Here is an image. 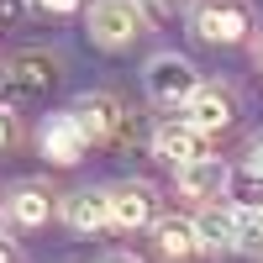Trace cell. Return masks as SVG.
<instances>
[{
  "mask_svg": "<svg viewBox=\"0 0 263 263\" xmlns=\"http://www.w3.org/2000/svg\"><path fill=\"white\" fill-rule=\"evenodd\" d=\"M32 6H37V11H53V16H74L84 0H32Z\"/></svg>",
  "mask_w": 263,
  "mask_h": 263,
  "instance_id": "obj_16",
  "label": "cell"
},
{
  "mask_svg": "<svg viewBox=\"0 0 263 263\" xmlns=\"http://www.w3.org/2000/svg\"><path fill=\"white\" fill-rule=\"evenodd\" d=\"M27 6H32V0H0V21H21Z\"/></svg>",
  "mask_w": 263,
  "mask_h": 263,
  "instance_id": "obj_17",
  "label": "cell"
},
{
  "mask_svg": "<svg viewBox=\"0 0 263 263\" xmlns=\"http://www.w3.org/2000/svg\"><path fill=\"white\" fill-rule=\"evenodd\" d=\"M179 195L184 200H221L227 184H232V163L227 158H195V163H179Z\"/></svg>",
  "mask_w": 263,
  "mask_h": 263,
  "instance_id": "obj_4",
  "label": "cell"
},
{
  "mask_svg": "<svg viewBox=\"0 0 263 263\" xmlns=\"http://www.w3.org/2000/svg\"><path fill=\"white\" fill-rule=\"evenodd\" d=\"M153 242H158V253L168 263H190L200 253V232H195V221H184V216H163V221L153 227Z\"/></svg>",
  "mask_w": 263,
  "mask_h": 263,
  "instance_id": "obj_13",
  "label": "cell"
},
{
  "mask_svg": "<svg viewBox=\"0 0 263 263\" xmlns=\"http://www.w3.org/2000/svg\"><path fill=\"white\" fill-rule=\"evenodd\" d=\"M58 211H63V221H69L74 232H100V227H111V200H105V190H74Z\"/></svg>",
  "mask_w": 263,
  "mask_h": 263,
  "instance_id": "obj_12",
  "label": "cell"
},
{
  "mask_svg": "<svg viewBox=\"0 0 263 263\" xmlns=\"http://www.w3.org/2000/svg\"><path fill=\"white\" fill-rule=\"evenodd\" d=\"M153 6H168V0H153Z\"/></svg>",
  "mask_w": 263,
  "mask_h": 263,
  "instance_id": "obj_22",
  "label": "cell"
},
{
  "mask_svg": "<svg viewBox=\"0 0 263 263\" xmlns=\"http://www.w3.org/2000/svg\"><path fill=\"white\" fill-rule=\"evenodd\" d=\"M0 227H6V216H0Z\"/></svg>",
  "mask_w": 263,
  "mask_h": 263,
  "instance_id": "obj_23",
  "label": "cell"
},
{
  "mask_svg": "<svg viewBox=\"0 0 263 263\" xmlns=\"http://www.w3.org/2000/svg\"><path fill=\"white\" fill-rule=\"evenodd\" d=\"M237 253L263 258V211L258 205H237Z\"/></svg>",
  "mask_w": 263,
  "mask_h": 263,
  "instance_id": "obj_15",
  "label": "cell"
},
{
  "mask_svg": "<svg viewBox=\"0 0 263 263\" xmlns=\"http://www.w3.org/2000/svg\"><path fill=\"white\" fill-rule=\"evenodd\" d=\"M84 147H90V137H84V126L74 121V111L48 116V126H42V158H53L58 168H69V163L84 158Z\"/></svg>",
  "mask_w": 263,
  "mask_h": 263,
  "instance_id": "obj_5",
  "label": "cell"
},
{
  "mask_svg": "<svg viewBox=\"0 0 263 263\" xmlns=\"http://www.w3.org/2000/svg\"><path fill=\"white\" fill-rule=\"evenodd\" d=\"M74 121L84 126L90 142H105L121 126V105H116V95H79L74 100Z\"/></svg>",
  "mask_w": 263,
  "mask_h": 263,
  "instance_id": "obj_10",
  "label": "cell"
},
{
  "mask_svg": "<svg viewBox=\"0 0 263 263\" xmlns=\"http://www.w3.org/2000/svg\"><path fill=\"white\" fill-rule=\"evenodd\" d=\"M11 84H16L21 95H48L53 84H58V58L42 53V48L16 53V58H11Z\"/></svg>",
  "mask_w": 263,
  "mask_h": 263,
  "instance_id": "obj_9",
  "label": "cell"
},
{
  "mask_svg": "<svg viewBox=\"0 0 263 263\" xmlns=\"http://www.w3.org/2000/svg\"><path fill=\"white\" fill-rule=\"evenodd\" d=\"M6 142H11V111L0 105V147H6Z\"/></svg>",
  "mask_w": 263,
  "mask_h": 263,
  "instance_id": "obj_19",
  "label": "cell"
},
{
  "mask_svg": "<svg viewBox=\"0 0 263 263\" xmlns=\"http://www.w3.org/2000/svg\"><path fill=\"white\" fill-rule=\"evenodd\" d=\"M11 221L16 227H42V221H53V195L42 190V184H21L11 195Z\"/></svg>",
  "mask_w": 263,
  "mask_h": 263,
  "instance_id": "obj_14",
  "label": "cell"
},
{
  "mask_svg": "<svg viewBox=\"0 0 263 263\" xmlns=\"http://www.w3.org/2000/svg\"><path fill=\"white\" fill-rule=\"evenodd\" d=\"M195 132H205V137H216V132H227L232 126V95L227 90H211V84H200L190 100H184V111H179Z\"/></svg>",
  "mask_w": 263,
  "mask_h": 263,
  "instance_id": "obj_7",
  "label": "cell"
},
{
  "mask_svg": "<svg viewBox=\"0 0 263 263\" xmlns=\"http://www.w3.org/2000/svg\"><path fill=\"white\" fill-rule=\"evenodd\" d=\"M153 153H158L163 163H195V158H205V132H195L184 116L179 121H163L158 132H153Z\"/></svg>",
  "mask_w": 263,
  "mask_h": 263,
  "instance_id": "obj_6",
  "label": "cell"
},
{
  "mask_svg": "<svg viewBox=\"0 0 263 263\" xmlns=\"http://www.w3.org/2000/svg\"><path fill=\"white\" fill-rule=\"evenodd\" d=\"M195 32H200L205 42H242L253 32V11L248 0H205L200 11H195Z\"/></svg>",
  "mask_w": 263,
  "mask_h": 263,
  "instance_id": "obj_3",
  "label": "cell"
},
{
  "mask_svg": "<svg viewBox=\"0 0 263 263\" xmlns=\"http://www.w3.org/2000/svg\"><path fill=\"white\" fill-rule=\"evenodd\" d=\"M258 63H263V42H258Z\"/></svg>",
  "mask_w": 263,
  "mask_h": 263,
  "instance_id": "obj_21",
  "label": "cell"
},
{
  "mask_svg": "<svg viewBox=\"0 0 263 263\" xmlns=\"http://www.w3.org/2000/svg\"><path fill=\"white\" fill-rule=\"evenodd\" d=\"M195 232H200V253H237V211L211 200L195 216Z\"/></svg>",
  "mask_w": 263,
  "mask_h": 263,
  "instance_id": "obj_11",
  "label": "cell"
},
{
  "mask_svg": "<svg viewBox=\"0 0 263 263\" xmlns=\"http://www.w3.org/2000/svg\"><path fill=\"white\" fill-rule=\"evenodd\" d=\"M248 168H253V174H263V137H253V142H248Z\"/></svg>",
  "mask_w": 263,
  "mask_h": 263,
  "instance_id": "obj_18",
  "label": "cell"
},
{
  "mask_svg": "<svg viewBox=\"0 0 263 263\" xmlns=\"http://www.w3.org/2000/svg\"><path fill=\"white\" fill-rule=\"evenodd\" d=\"M147 32V11L142 0H95L90 6V42L95 48H126Z\"/></svg>",
  "mask_w": 263,
  "mask_h": 263,
  "instance_id": "obj_1",
  "label": "cell"
},
{
  "mask_svg": "<svg viewBox=\"0 0 263 263\" xmlns=\"http://www.w3.org/2000/svg\"><path fill=\"white\" fill-rule=\"evenodd\" d=\"M200 90V79H195V63L179 58V53H158L147 63V95L168 105V111H184V100Z\"/></svg>",
  "mask_w": 263,
  "mask_h": 263,
  "instance_id": "obj_2",
  "label": "cell"
},
{
  "mask_svg": "<svg viewBox=\"0 0 263 263\" xmlns=\"http://www.w3.org/2000/svg\"><path fill=\"white\" fill-rule=\"evenodd\" d=\"M105 200H111V227H121V232H137V227L153 221V190L137 184V179L105 190Z\"/></svg>",
  "mask_w": 263,
  "mask_h": 263,
  "instance_id": "obj_8",
  "label": "cell"
},
{
  "mask_svg": "<svg viewBox=\"0 0 263 263\" xmlns=\"http://www.w3.org/2000/svg\"><path fill=\"white\" fill-rule=\"evenodd\" d=\"M105 263H137V258H132V253H111V258H105Z\"/></svg>",
  "mask_w": 263,
  "mask_h": 263,
  "instance_id": "obj_20",
  "label": "cell"
}]
</instances>
